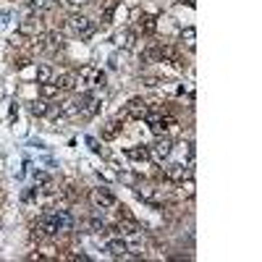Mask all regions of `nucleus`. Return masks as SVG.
Returning <instances> with one entry per match:
<instances>
[{
    "label": "nucleus",
    "instance_id": "obj_21",
    "mask_svg": "<svg viewBox=\"0 0 262 262\" xmlns=\"http://www.w3.org/2000/svg\"><path fill=\"white\" fill-rule=\"evenodd\" d=\"M194 40H197V32H194V27L181 29V42H184L189 50H194Z\"/></svg>",
    "mask_w": 262,
    "mask_h": 262
},
{
    "label": "nucleus",
    "instance_id": "obj_1",
    "mask_svg": "<svg viewBox=\"0 0 262 262\" xmlns=\"http://www.w3.org/2000/svg\"><path fill=\"white\" fill-rule=\"evenodd\" d=\"M89 199H92V204H95L97 210H113V207H118V199H116V194H113L108 186H97V189H92Z\"/></svg>",
    "mask_w": 262,
    "mask_h": 262
},
{
    "label": "nucleus",
    "instance_id": "obj_17",
    "mask_svg": "<svg viewBox=\"0 0 262 262\" xmlns=\"http://www.w3.org/2000/svg\"><path fill=\"white\" fill-rule=\"evenodd\" d=\"M87 231L89 233H105L108 231V223L100 218V215H92V218L87 220Z\"/></svg>",
    "mask_w": 262,
    "mask_h": 262
},
{
    "label": "nucleus",
    "instance_id": "obj_19",
    "mask_svg": "<svg viewBox=\"0 0 262 262\" xmlns=\"http://www.w3.org/2000/svg\"><path fill=\"white\" fill-rule=\"evenodd\" d=\"M53 6H55V0H29V8L34 11V14H48V11H53Z\"/></svg>",
    "mask_w": 262,
    "mask_h": 262
},
{
    "label": "nucleus",
    "instance_id": "obj_15",
    "mask_svg": "<svg viewBox=\"0 0 262 262\" xmlns=\"http://www.w3.org/2000/svg\"><path fill=\"white\" fill-rule=\"evenodd\" d=\"M58 116H63V118H76V116H79V105H76V100H66V102H61Z\"/></svg>",
    "mask_w": 262,
    "mask_h": 262
},
{
    "label": "nucleus",
    "instance_id": "obj_7",
    "mask_svg": "<svg viewBox=\"0 0 262 262\" xmlns=\"http://www.w3.org/2000/svg\"><path fill=\"white\" fill-rule=\"evenodd\" d=\"M50 215H53V220H55V225H58V233H68V231H74V215L68 212V210H55V207H50Z\"/></svg>",
    "mask_w": 262,
    "mask_h": 262
},
{
    "label": "nucleus",
    "instance_id": "obj_2",
    "mask_svg": "<svg viewBox=\"0 0 262 262\" xmlns=\"http://www.w3.org/2000/svg\"><path fill=\"white\" fill-rule=\"evenodd\" d=\"M34 48L37 50H48V53H55L63 48V34L61 32H45L40 37H34Z\"/></svg>",
    "mask_w": 262,
    "mask_h": 262
},
{
    "label": "nucleus",
    "instance_id": "obj_27",
    "mask_svg": "<svg viewBox=\"0 0 262 262\" xmlns=\"http://www.w3.org/2000/svg\"><path fill=\"white\" fill-rule=\"evenodd\" d=\"M63 3H66L68 8H79V6H84V3H89V0H63Z\"/></svg>",
    "mask_w": 262,
    "mask_h": 262
},
{
    "label": "nucleus",
    "instance_id": "obj_10",
    "mask_svg": "<svg viewBox=\"0 0 262 262\" xmlns=\"http://www.w3.org/2000/svg\"><path fill=\"white\" fill-rule=\"evenodd\" d=\"M147 110H150V105H147L142 97H134L129 105H126V116L134 118V121H142V118L147 116Z\"/></svg>",
    "mask_w": 262,
    "mask_h": 262
},
{
    "label": "nucleus",
    "instance_id": "obj_25",
    "mask_svg": "<svg viewBox=\"0 0 262 262\" xmlns=\"http://www.w3.org/2000/svg\"><path fill=\"white\" fill-rule=\"evenodd\" d=\"M178 184H181V194H184V197H194V181H191V176L184 178V181H178Z\"/></svg>",
    "mask_w": 262,
    "mask_h": 262
},
{
    "label": "nucleus",
    "instance_id": "obj_12",
    "mask_svg": "<svg viewBox=\"0 0 262 262\" xmlns=\"http://www.w3.org/2000/svg\"><path fill=\"white\" fill-rule=\"evenodd\" d=\"M55 87L61 89V92H68V89H76L79 82H76V71H68V74H61L55 79Z\"/></svg>",
    "mask_w": 262,
    "mask_h": 262
},
{
    "label": "nucleus",
    "instance_id": "obj_6",
    "mask_svg": "<svg viewBox=\"0 0 262 262\" xmlns=\"http://www.w3.org/2000/svg\"><path fill=\"white\" fill-rule=\"evenodd\" d=\"M170 152H173V142H170L168 136H157V139L150 144V157H155L157 163L168 160Z\"/></svg>",
    "mask_w": 262,
    "mask_h": 262
},
{
    "label": "nucleus",
    "instance_id": "obj_13",
    "mask_svg": "<svg viewBox=\"0 0 262 262\" xmlns=\"http://www.w3.org/2000/svg\"><path fill=\"white\" fill-rule=\"evenodd\" d=\"M19 34H21V37H37V34H40V21H37V19H27V21H21Z\"/></svg>",
    "mask_w": 262,
    "mask_h": 262
},
{
    "label": "nucleus",
    "instance_id": "obj_20",
    "mask_svg": "<svg viewBox=\"0 0 262 262\" xmlns=\"http://www.w3.org/2000/svg\"><path fill=\"white\" fill-rule=\"evenodd\" d=\"M58 92H61V89L55 87V82H45V84H40V95H42V100L58 97Z\"/></svg>",
    "mask_w": 262,
    "mask_h": 262
},
{
    "label": "nucleus",
    "instance_id": "obj_24",
    "mask_svg": "<svg viewBox=\"0 0 262 262\" xmlns=\"http://www.w3.org/2000/svg\"><path fill=\"white\" fill-rule=\"evenodd\" d=\"M45 82H53V68L50 66H37V84H45Z\"/></svg>",
    "mask_w": 262,
    "mask_h": 262
},
{
    "label": "nucleus",
    "instance_id": "obj_3",
    "mask_svg": "<svg viewBox=\"0 0 262 262\" xmlns=\"http://www.w3.org/2000/svg\"><path fill=\"white\" fill-rule=\"evenodd\" d=\"M76 82L87 84V87H102V84H105V74L97 71L95 66H82L76 71Z\"/></svg>",
    "mask_w": 262,
    "mask_h": 262
},
{
    "label": "nucleus",
    "instance_id": "obj_26",
    "mask_svg": "<svg viewBox=\"0 0 262 262\" xmlns=\"http://www.w3.org/2000/svg\"><path fill=\"white\" fill-rule=\"evenodd\" d=\"M113 11H116V3H110L105 11H102V21H105V24H108V21L113 19Z\"/></svg>",
    "mask_w": 262,
    "mask_h": 262
},
{
    "label": "nucleus",
    "instance_id": "obj_9",
    "mask_svg": "<svg viewBox=\"0 0 262 262\" xmlns=\"http://www.w3.org/2000/svg\"><path fill=\"white\" fill-rule=\"evenodd\" d=\"M105 252L113 257V259H126L129 257V244L123 241V238H110V241L105 244Z\"/></svg>",
    "mask_w": 262,
    "mask_h": 262
},
{
    "label": "nucleus",
    "instance_id": "obj_16",
    "mask_svg": "<svg viewBox=\"0 0 262 262\" xmlns=\"http://www.w3.org/2000/svg\"><path fill=\"white\" fill-rule=\"evenodd\" d=\"M139 29H142V34H155V32H157V16H147V14H142V19H139Z\"/></svg>",
    "mask_w": 262,
    "mask_h": 262
},
{
    "label": "nucleus",
    "instance_id": "obj_28",
    "mask_svg": "<svg viewBox=\"0 0 262 262\" xmlns=\"http://www.w3.org/2000/svg\"><path fill=\"white\" fill-rule=\"evenodd\" d=\"M178 3H189V6H194V0H178Z\"/></svg>",
    "mask_w": 262,
    "mask_h": 262
},
{
    "label": "nucleus",
    "instance_id": "obj_22",
    "mask_svg": "<svg viewBox=\"0 0 262 262\" xmlns=\"http://www.w3.org/2000/svg\"><path fill=\"white\" fill-rule=\"evenodd\" d=\"M29 113H32V116H37V118H42V116H48V113H50V108H48V102H45V100H37V102H32V105H29Z\"/></svg>",
    "mask_w": 262,
    "mask_h": 262
},
{
    "label": "nucleus",
    "instance_id": "obj_14",
    "mask_svg": "<svg viewBox=\"0 0 262 262\" xmlns=\"http://www.w3.org/2000/svg\"><path fill=\"white\" fill-rule=\"evenodd\" d=\"M126 157L129 160H136V163H144V160H150V147H129L126 150Z\"/></svg>",
    "mask_w": 262,
    "mask_h": 262
},
{
    "label": "nucleus",
    "instance_id": "obj_5",
    "mask_svg": "<svg viewBox=\"0 0 262 262\" xmlns=\"http://www.w3.org/2000/svg\"><path fill=\"white\" fill-rule=\"evenodd\" d=\"M76 105H79V116H84V118H92L95 113L100 110V100L95 97V92H82L76 100Z\"/></svg>",
    "mask_w": 262,
    "mask_h": 262
},
{
    "label": "nucleus",
    "instance_id": "obj_18",
    "mask_svg": "<svg viewBox=\"0 0 262 262\" xmlns=\"http://www.w3.org/2000/svg\"><path fill=\"white\" fill-rule=\"evenodd\" d=\"M134 40H136V37H134V32H129V29H123V32H118V34H116V37H113V42H116V45H118V48H126V50H129V48H131V45H134Z\"/></svg>",
    "mask_w": 262,
    "mask_h": 262
},
{
    "label": "nucleus",
    "instance_id": "obj_4",
    "mask_svg": "<svg viewBox=\"0 0 262 262\" xmlns=\"http://www.w3.org/2000/svg\"><path fill=\"white\" fill-rule=\"evenodd\" d=\"M66 27L71 34H76V37H89V34L95 32V21L87 19V16H71L66 21Z\"/></svg>",
    "mask_w": 262,
    "mask_h": 262
},
{
    "label": "nucleus",
    "instance_id": "obj_23",
    "mask_svg": "<svg viewBox=\"0 0 262 262\" xmlns=\"http://www.w3.org/2000/svg\"><path fill=\"white\" fill-rule=\"evenodd\" d=\"M121 134V123L118 121H110L105 129H102V139H116V136Z\"/></svg>",
    "mask_w": 262,
    "mask_h": 262
},
{
    "label": "nucleus",
    "instance_id": "obj_8",
    "mask_svg": "<svg viewBox=\"0 0 262 262\" xmlns=\"http://www.w3.org/2000/svg\"><path fill=\"white\" fill-rule=\"evenodd\" d=\"M116 231L121 236H139L142 233V225H139V220H136V218H131V215H121Z\"/></svg>",
    "mask_w": 262,
    "mask_h": 262
},
{
    "label": "nucleus",
    "instance_id": "obj_11",
    "mask_svg": "<svg viewBox=\"0 0 262 262\" xmlns=\"http://www.w3.org/2000/svg\"><path fill=\"white\" fill-rule=\"evenodd\" d=\"M168 181H176V184H178V181H184V178H189L191 176V168H186L184 163H173V165H168L165 168V173H163Z\"/></svg>",
    "mask_w": 262,
    "mask_h": 262
}]
</instances>
